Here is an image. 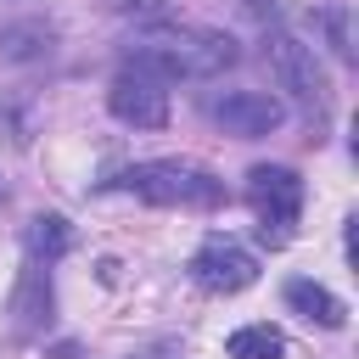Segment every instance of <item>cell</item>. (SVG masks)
<instances>
[{
	"label": "cell",
	"mask_w": 359,
	"mask_h": 359,
	"mask_svg": "<svg viewBox=\"0 0 359 359\" xmlns=\"http://www.w3.org/2000/svg\"><path fill=\"white\" fill-rule=\"evenodd\" d=\"M224 135L236 140H258V135H275L286 123V107L269 95V90H224V95H208L202 107Z\"/></svg>",
	"instance_id": "obj_5"
},
{
	"label": "cell",
	"mask_w": 359,
	"mask_h": 359,
	"mask_svg": "<svg viewBox=\"0 0 359 359\" xmlns=\"http://www.w3.org/2000/svg\"><path fill=\"white\" fill-rule=\"evenodd\" d=\"M107 191H129L151 208H191V213H208L224 202V180L196 163H135V168L112 174Z\"/></svg>",
	"instance_id": "obj_2"
},
{
	"label": "cell",
	"mask_w": 359,
	"mask_h": 359,
	"mask_svg": "<svg viewBox=\"0 0 359 359\" xmlns=\"http://www.w3.org/2000/svg\"><path fill=\"white\" fill-rule=\"evenodd\" d=\"M320 22H325V34H331V45H337V56H348V28H342V11H325Z\"/></svg>",
	"instance_id": "obj_13"
},
{
	"label": "cell",
	"mask_w": 359,
	"mask_h": 359,
	"mask_svg": "<svg viewBox=\"0 0 359 359\" xmlns=\"http://www.w3.org/2000/svg\"><path fill=\"white\" fill-rule=\"evenodd\" d=\"M286 309H292V314H303V320H309V325H320V331H342V325H348L342 297H337V292H325V286H320V280H309V275L286 280Z\"/></svg>",
	"instance_id": "obj_9"
},
{
	"label": "cell",
	"mask_w": 359,
	"mask_h": 359,
	"mask_svg": "<svg viewBox=\"0 0 359 359\" xmlns=\"http://www.w3.org/2000/svg\"><path fill=\"white\" fill-rule=\"evenodd\" d=\"M236 39L219 28H151L135 39L129 67L151 73V79H219L224 67H236Z\"/></svg>",
	"instance_id": "obj_1"
},
{
	"label": "cell",
	"mask_w": 359,
	"mask_h": 359,
	"mask_svg": "<svg viewBox=\"0 0 359 359\" xmlns=\"http://www.w3.org/2000/svg\"><path fill=\"white\" fill-rule=\"evenodd\" d=\"M247 202H252V213H258V241H264V247H286V241H292V224H297V213H303V180H297V168H286V163H258V168L247 174Z\"/></svg>",
	"instance_id": "obj_3"
},
{
	"label": "cell",
	"mask_w": 359,
	"mask_h": 359,
	"mask_svg": "<svg viewBox=\"0 0 359 359\" xmlns=\"http://www.w3.org/2000/svg\"><path fill=\"white\" fill-rule=\"evenodd\" d=\"M67 247H73V224H67L62 213H34V219H28V230H22V258H34V264L50 269Z\"/></svg>",
	"instance_id": "obj_10"
},
{
	"label": "cell",
	"mask_w": 359,
	"mask_h": 359,
	"mask_svg": "<svg viewBox=\"0 0 359 359\" xmlns=\"http://www.w3.org/2000/svg\"><path fill=\"white\" fill-rule=\"evenodd\" d=\"M269 73H275V84L292 90L309 112H325V101H331V79H325L314 45H303V39H292V34H269Z\"/></svg>",
	"instance_id": "obj_4"
},
{
	"label": "cell",
	"mask_w": 359,
	"mask_h": 359,
	"mask_svg": "<svg viewBox=\"0 0 359 359\" xmlns=\"http://www.w3.org/2000/svg\"><path fill=\"white\" fill-rule=\"evenodd\" d=\"M107 112L118 123H135V129H163L168 123V90H163V79L123 67L107 90Z\"/></svg>",
	"instance_id": "obj_7"
},
{
	"label": "cell",
	"mask_w": 359,
	"mask_h": 359,
	"mask_svg": "<svg viewBox=\"0 0 359 359\" xmlns=\"http://www.w3.org/2000/svg\"><path fill=\"white\" fill-rule=\"evenodd\" d=\"M50 45H56V34L45 22H0V56L6 62H39V56H50Z\"/></svg>",
	"instance_id": "obj_11"
},
{
	"label": "cell",
	"mask_w": 359,
	"mask_h": 359,
	"mask_svg": "<svg viewBox=\"0 0 359 359\" xmlns=\"http://www.w3.org/2000/svg\"><path fill=\"white\" fill-rule=\"evenodd\" d=\"M224 353H230V359H280V353H286V337H280L275 325H241V331L224 342Z\"/></svg>",
	"instance_id": "obj_12"
},
{
	"label": "cell",
	"mask_w": 359,
	"mask_h": 359,
	"mask_svg": "<svg viewBox=\"0 0 359 359\" xmlns=\"http://www.w3.org/2000/svg\"><path fill=\"white\" fill-rule=\"evenodd\" d=\"M56 314V297H50V269L22 258V275H17V292H11V320L17 331H45Z\"/></svg>",
	"instance_id": "obj_8"
},
{
	"label": "cell",
	"mask_w": 359,
	"mask_h": 359,
	"mask_svg": "<svg viewBox=\"0 0 359 359\" xmlns=\"http://www.w3.org/2000/svg\"><path fill=\"white\" fill-rule=\"evenodd\" d=\"M191 280L202 292H213V297H230V292H247L258 280V258L230 236H208L196 247V258H191Z\"/></svg>",
	"instance_id": "obj_6"
}]
</instances>
